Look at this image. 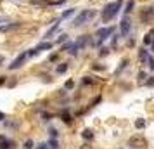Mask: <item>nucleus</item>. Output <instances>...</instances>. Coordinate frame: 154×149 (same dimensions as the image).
<instances>
[{
  "label": "nucleus",
  "mask_w": 154,
  "mask_h": 149,
  "mask_svg": "<svg viewBox=\"0 0 154 149\" xmlns=\"http://www.w3.org/2000/svg\"><path fill=\"white\" fill-rule=\"evenodd\" d=\"M50 135H54V137H55V135H57V130H54V128H50Z\"/></svg>",
  "instance_id": "7c9ffc66"
},
{
  "label": "nucleus",
  "mask_w": 154,
  "mask_h": 149,
  "mask_svg": "<svg viewBox=\"0 0 154 149\" xmlns=\"http://www.w3.org/2000/svg\"><path fill=\"white\" fill-rule=\"evenodd\" d=\"M88 42H90V38L85 35V36H80V38H78L75 43L78 45V49H83V47H87V43H88Z\"/></svg>",
  "instance_id": "6e6552de"
},
{
  "label": "nucleus",
  "mask_w": 154,
  "mask_h": 149,
  "mask_svg": "<svg viewBox=\"0 0 154 149\" xmlns=\"http://www.w3.org/2000/svg\"><path fill=\"white\" fill-rule=\"evenodd\" d=\"M128 45H130V47H133V45H135V40H133V38H130V40H128Z\"/></svg>",
  "instance_id": "c756f323"
},
{
  "label": "nucleus",
  "mask_w": 154,
  "mask_h": 149,
  "mask_svg": "<svg viewBox=\"0 0 154 149\" xmlns=\"http://www.w3.org/2000/svg\"><path fill=\"white\" fill-rule=\"evenodd\" d=\"M80 149H90V148H88V146H81Z\"/></svg>",
  "instance_id": "c9c22d12"
},
{
  "label": "nucleus",
  "mask_w": 154,
  "mask_h": 149,
  "mask_svg": "<svg viewBox=\"0 0 154 149\" xmlns=\"http://www.w3.org/2000/svg\"><path fill=\"white\" fill-rule=\"evenodd\" d=\"M83 83H85V85H92V83H94V80H92L90 76H85V78H83Z\"/></svg>",
  "instance_id": "4be33fe9"
},
{
  "label": "nucleus",
  "mask_w": 154,
  "mask_h": 149,
  "mask_svg": "<svg viewBox=\"0 0 154 149\" xmlns=\"http://www.w3.org/2000/svg\"><path fill=\"white\" fill-rule=\"evenodd\" d=\"M144 127H146V120L139 118V120L135 122V128H139V130H140V128H144Z\"/></svg>",
  "instance_id": "dca6fc26"
},
{
  "label": "nucleus",
  "mask_w": 154,
  "mask_h": 149,
  "mask_svg": "<svg viewBox=\"0 0 154 149\" xmlns=\"http://www.w3.org/2000/svg\"><path fill=\"white\" fill-rule=\"evenodd\" d=\"M113 31H114V26H109V28H101V30L97 31V36H99L97 45H101L104 40H107V38H109V35H113Z\"/></svg>",
  "instance_id": "7ed1b4c3"
},
{
  "label": "nucleus",
  "mask_w": 154,
  "mask_h": 149,
  "mask_svg": "<svg viewBox=\"0 0 154 149\" xmlns=\"http://www.w3.org/2000/svg\"><path fill=\"white\" fill-rule=\"evenodd\" d=\"M73 14H75V9H68V10H64V12L61 14V21H62V19H68V17H71Z\"/></svg>",
  "instance_id": "ddd939ff"
},
{
  "label": "nucleus",
  "mask_w": 154,
  "mask_h": 149,
  "mask_svg": "<svg viewBox=\"0 0 154 149\" xmlns=\"http://www.w3.org/2000/svg\"><path fill=\"white\" fill-rule=\"evenodd\" d=\"M151 52H154V38H153V42H151Z\"/></svg>",
  "instance_id": "72a5a7b5"
},
{
  "label": "nucleus",
  "mask_w": 154,
  "mask_h": 149,
  "mask_svg": "<svg viewBox=\"0 0 154 149\" xmlns=\"http://www.w3.org/2000/svg\"><path fill=\"white\" fill-rule=\"evenodd\" d=\"M146 85L147 87H154V76H149V80H146Z\"/></svg>",
  "instance_id": "5701e85b"
},
{
  "label": "nucleus",
  "mask_w": 154,
  "mask_h": 149,
  "mask_svg": "<svg viewBox=\"0 0 154 149\" xmlns=\"http://www.w3.org/2000/svg\"><path fill=\"white\" fill-rule=\"evenodd\" d=\"M95 10H88V9H85V10H81L75 19H73V26H81L83 23H87V21H90L92 17H95Z\"/></svg>",
  "instance_id": "f03ea898"
},
{
  "label": "nucleus",
  "mask_w": 154,
  "mask_h": 149,
  "mask_svg": "<svg viewBox=\"0 0 154 149\" xmlns=\"http://www.w3.org/2000/svg\"><path fill=\"white\" fill-rule=\"evenodd\" d=\"M31 146H33V142H31V141H28V142L24 144V148H26V149H29V148H31Z\"/></svg>",
  "instance_id": "c85d7f7f"
},
{
  "label": "nucleus",
  "mask_w": 154,
  "mask_h": 149,
  "mask_svg": "<svg viewBox=\"0 0 154 149\" xmlns=\"http://www.w3.org/2000/svg\"><path fill=\"white\" fill-rule=\"evenodd\" d=\"M66 69H68V62H61V64L57 66V69H55V71H57L59 75H62V73H66Z\"/></svg>",
  "instance_id": "4468645a"
},
{
  "label": "nucleus",
  "mask_w": 154,
  "mask_h": 149,
  "mask_svg": "<svg viewBox=\"0 0 154 149\" xmlns=\"http://www.w3.org/2000/svg\"><path fill=\"white\" fill-rule=\"evenodd\" d=\"M139 78H140V82H144V80H146V78H149V76H147V73H146V71H140V73H139Z\"/></svg>",
  "instance_id": "412c9836"
},
{
  "label": "nucleus",
  "mask_w": 154,
  "mask_h": 149,
  "mask_svg": "<svg viewBox=\"0 0 154 149\" xmlns=\"http://www.w3.org/2000/svg\"><path fill=\"white\" fill-rule=\"evenodd\" d=\"M0 62H2V57H0Z\"/></svg>",
  "instance_id": "e433bc0d"
},
{
  "label": "nucleus",
  "mask_w": 154,
  "mask_h": 149,
  "mask_svg": "<svg viewBox=\"0 0 154 149\" xmlns=\"http://www.w3.org/2000/svg\"><path fill=\"white\" fill-rule=\"evenodd\" d=\"M121 5H123V0H116V2L107 3V5L102 9V14H101L102 21H104V23H109L111 19H114V17H116V14L120 12Z\"/></svg>",
  "instance_id": "f257e3e1"
},
{
  "label": "nucleus",
  "mask_w": 154,
  "mask_h": 149,
  "mask_svg": "<svg viewBox=\"0 0 154 149\" xmlns=\"http://www.w3.org/2000/svg\"><path fill=\"white\" fill-rule=\"evenodd\" d=\"M38 149H49V148H47V144H40V146H38Z\"/></svg>",
  "instance_id": "473e14b6"
},
{
  "label": "nucleus",
  "mask_w": 154,
  "mask_h": 149,
  "mask_svg": "<svg viewBox=\"0 0 154 149\" xmlns=\"http://www.w3.org/2000/svg\"><path fill=\"white\" fill-rule=\"evenodd\" d=\"M81 137H83V139H88V141H90V139L94 137V134H92V130H83V132H81Z\"/></svg>",
  "instance_id": "f3484780"
},
{
  "label": "nucleus",
  "mask_w": 154,
  "mask_h": 149,
  "mask_svg": "<svg viewBox=\"0 0 154 149\" xmlns=\"http://www.w3.org/2000/svg\"><path fill=\"white\" fill-rule=\"evenodd\" d=\"M153 38H154V30H151L149 33H146V35H144V40H142V42H144V45H151Z\"/></svg>",
  "instance_id": "9d476101"
},
{
  "label": "nucleus",
  "mask_w": 154,
  "mask_h": 149,
  "mask_svg": "<svg viewBox=\"0 0 154 149\" xmlns=\"http://www.w3.org/2000/svg\"><path fill=\"white\" fill-rule=\"evenodd\" d=\"M133 7H135V0H128L127 2V7H125V16H128L133 10Z\"/></svg>",
  "instance_id": "f8f14e48"
},
{
  "label": "nucleus",
  "mask_w": 154,
  "mask_h": 149,
  "mask_svg": "<svg viewBox=\"0 0 154 149\" xmlns=\"http://www.w3.org/2000/svg\"><path fill=\"white\" fill-rule=\"evenodd\" d=\"M130 19H128V16H125L123 19H121V23H120V31H121V36H128V33H130Z\"/></svg>",
  "instance_id": "39448f33"
},
{
  "label": "nucleus",
  "mask_w": 154,
  "mask_h": 149,
  "mask_svg": "<svg viewBox=\"0 0 154 149\" xmlns=\"http://www.w3.org/2000/svg\"><path fill=\"white\" fill-rule=\"evenodd\" d=\"M49 61H57V54H52V56L49 57Z\"/></svg>",
  "instance_id": "cd10ccee"
},
{
  "label": "nucleus",
  "mask_w": 154,
  "mask_h": 149,
  "mask_svg": "<svg viewBox=\"0 0 154 149\" xmlns=\"http://www.w3.org/2000/svg\"><path fill=\"white\" fill-rule=\"evenodd\" d=\"M33 5H40V7H43V5H50V2L49 0H29Z\"/></svg>",
  "instance_id": "2eb2a0df"
},
{
  "label": "nucleus",
  "mask_w": 154,
  "mask_h": 149,
  "mask_svg": "<svg viewBox=\"0 0 154 149\" xmlns=\"http://www.w3.org/2000/svg\"><path fill=\"white\" fill-rule=\"evenodd\" d=\"M3 118H5V115H3V113H0V120H3Z\"/></svg>",
  "instance_id": "f704fd0d"
},
{
  "label": "nucleus",
  "mask_w": 154,
  "mask_h": 149,
  "mask_svg": "<svg viewBox=\"0 0 154 149\" xmlns=\"http://www.w3.org/2000/svg\"><path fill=\"white\" fill-rule=\"evenodd\" d=\"M127 64H128V59H123V61H121V64H120V68H118V71H116V73H121V71H123V69H125V68H127Z\"/></svg>",
  "instance_id": "a211bd4d"
},
{
  "label": "nucleus",
  "mask_w": 154,
  "mask_h": 149,
  "mask_svg": "<svg viewBox=\"0 0 154 149\" xmlns=\"http://www.w3.org/2000/svg\"><path fill=\"white\" fill-rule=\"evenodd\" d=\"M147 57H149V50L142 47L140 52H139V59H140V62H147Z\"/></svg>",
  "instance_id": "1a4fd4ad"
},
{
  "label": "nucleus",
  "mask_w": 154,
  "mask_h": 149,
  "mask_svg": "<svg viewBox=\"0 0 154 149\" xmlns=\"http://www.w3.org/2000/svg\"><path fill=\"white\" fill-rule=\"evenodd\" d=\"M62 120H64L66 123H69V122H71V116H68V115L64 113V115H62Z\"/></svg>",
  "instance_id": "bb28decb"
},
{
  "label": "nucleus",
  "mask_w": 154,
  "mask_h": 149,
  "mask_svg": "<svg viewBox=\"0 0 154 149\" xmlns=\"http://www.w3.org/2000/svg\"><path fill=\"white\" fill-rule=\"evenodd\" d=\"M64 87H66V89H73V87H75V82H73V80H68Z\"/></svg>",
  "instance_id": "a878e982"
},
{
  "label": "nucleus",
  "mask_w": 154,
  "mask_h": 149,
  "mask_svg": "<svg viewBox=\"0 0 154 149\" xmlns=\"http://www.w3.org/2000/svg\"><path fill=\"white\" fill-rule=\"evenodd\" d=\"M153 17H154V9L153 7H147V9H144V10L140 12V19H142L144 23H149Z\"/></svg>",
  "instance_id": "0eeeda50"
},
{
  "label": "nucleus",
  "mask_w": 154,
  "mask_h": 149,
  "mask_svg": "<svg viewBox=\"0 0 154 149\" xmlns=\"http://www.w3.org/2000/svg\"><path fill=\"white\" fill-rule=\"evenodd\" d=\"M147 62H149V68L154 69V57H153V56H149V57H147Z\"/></svg>",
  "instance_id": "b1692460"
},
{
  "label": "nucleus",
  "mask_w": 154,
  "mask_h": 149,
  "mask_svg": "<svg viewBox=\"0 0 154 149\" xmlns=\"http://www.w3.org/2000/svg\"><path fill=\"white\" fill-rule=\"evenodd\" d=\"M66 40H68V35H61V36L57 38V43H64Z\"/></svg>",
  "instance_id": "aec40b11"
},
{
  "label": "nucleus",
  "mask_w": 154,
  "mask_h": 149,
  "mask_svg": "<svg viewBox=\"0 0 154 149\" xmlns=\"http://www.w3.org/2000/svg\"><path fill=\"white\" fill-rule=\"evenodd\" d=\"M107 54H109V49H106V47H104V49H101V52H99V56H101V57H102V56H107Z\"/></svg>",
  "instance_id": "393cba45"
},
{
  "label": "nucleus",
  "mask_w": 154,
  "mask_h": 149,
  "mask_svg": "<svg viewBox=\"0 0 154 149\" xmlns=\"http://www.w3.org/2000/svg\"><path fill=\"white\" fill-rule=\"evenodd\" d=\"M71 47H73V42H68V40H66L64 45H62V50H69Z\"/></svg>",
  "instance_id": "6ab92c4d"
},
{
  "label": "nucleus",
  "mask_w": 154,
  "mask_h": 149,
  "mask_svg": "<svg viewBox=\"0 0 154 149\" xmlns=\"http://www.w3.org/2000/svg\"><path fill=\"white\" fill-rule=\"evenodd\" d=\"M26 59H28V52H21V54L12 61V64L9 66V69H17V68H21V66H23V62H24Z\"/></svg>",
  "instance_id": "20e7f679"
},
{
  "label": "nucleus",
  "mask_w": 154,
  "mask_h": 149,
  "mask_svg": "<svg viewBox=\"0 0 154 149\" xmlns=\"http://www.w3.org/2000/svg\"><path fill=\"white\" fill-rule=\"evenodd\" d=\"M128 144H130L132 148H144V146H146V139H144L142 135H133V137L128 141Z\"/></svg>",
  "instance_id": "423d86ee"
},
{
  "label": "nucleus",
  "mask_w": 154,
  "mask_h": 149,
  "mask_svg": "<svg viewBox=\"0 0 154 149\" xmlns=\"http://www.w3.org/2000/svg\"><path fill=\"white\" fill-rule=\"evenodd\" d=\"M59 23H61V17H59V19L55 21V24H54V26H52V28H50V30H49V31L45 33V38H49V36H52V35H54V33L57 31V28H59Z\"/></svg>",
  "instance_id": "9b49d317"
},
{
  "label": "nucleus",
  "mask_w": 154,
  "mask_h": 149,
  "mask_svg": "<svg viewBox=\"0 0 154 149\" xmlns=\"http://www.w3.org/2000/svg\"><path fill=\"white\" fill-rule=\"evenodd\" d=\"M5 83V76H0V85H3Z\"/></svg>",
  "instance_id": "2f4dec72"
}]
</instances>
